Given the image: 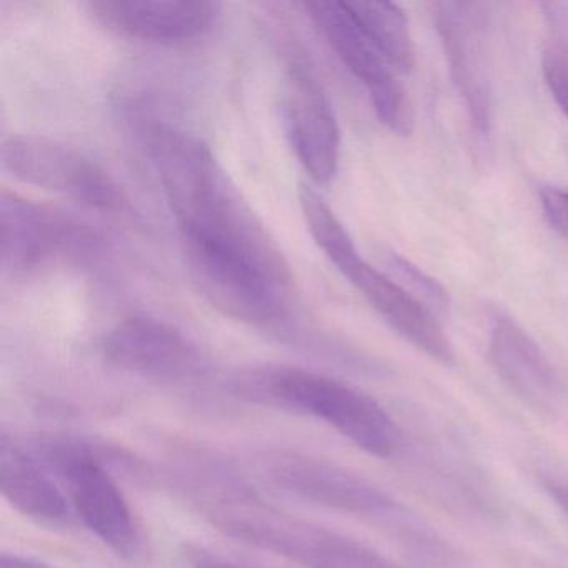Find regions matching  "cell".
<instances>
[{
  "mask_svg": "<svg viewBox=\"0 0 568 568\" xmlns=\"http://www.w3.org/2000/svg\"><path fill=\"white\" fill-rule=\"evenodd\" d=\"M149 158L158 172L182 244L251 262L292 288V272L264 222L239 191L211 145L178 125H144Z\"/></svg>",
  "mask_w": 568,
  "mask_h": 568,
  "instance_id": "cell-1",
  "label": "cell"
},
{
  "mask_svg": "<svg viewBox=\"0 0 568 568\" xmlns=\"http://www.w3.org/2000/svg\"><path fill=\"white\" fill-rule=\"evenodd\" d=\"M235 397L324 422L377 458L404 447V434L375 398L345 382L292 365H258L231 378Z\"/></svg>",
  "mask_w": 568,
  "mask_h": 568,
  "instance_id": "cell-2",
  "label": "cell"
},
{
  "mask_svg": "<svg viewBox=\"0 0 568 568\" xmlns=\"http://www.w3.org/2000/svg\"><path fill=\"white\" fill-rule=\"evenodd\" d=\"M36 457L61 478L68 488L75 517L105 547L122 558H132L139 550V531L124 491L119 487L109 464L125 462L124 455H109L82 438L41 437L32 447Z\"/></svg>",
  "mask_w": 568,
  "mask_h": 568,
  "instance_id": "cell-3",
  "label": "cell"
},
{
  "mask_svg": "<svg viewBox=\"0 0 568 568\" xmlns=\"http://www.w3.org/2000/svg\"><path fill=\"white\" fill-rule=\"evenodd\" d=\"M101 232L69 212L16 192L0 195V264L14 277L54 267H88L104 255Z\"/></svg>",
  "mask_w": 568,
  "mask_h": 568,
  "instance_id": "cell-4",
  "label": "cell"
},
{
  "mask_svg": "<svg viewBox=\"0 0 568 568\" xmlns=\"http://www.w3.org/2000/svg\"><path fill=\"white\" fill-rule=\"evenodd\" d=\"M2 169L24 184L71 197L105 212H132L122 185L84 152L44 135H12L2 144Z\"/></svg>",
  "mask_w": 568,
  "mask_h": 568,
  "instance_id": "cell-5",
  "label": "cell"
},
{
  "mask_svg": "<svg viewBox=\"0 0 568 568\" xmlns=\"http://www.w3.org/2000/svg\"><path fill=\"white\" fill-rule=\"evenodd\" d=\"M305 12L348 72L364 85L378 121L395 135L408 138L415 111L397 71L372 44L352 16L347 2H305Z\"/></svg>",
  "mask_w": 568,
  "mask_h": 568,
  "instance_id": "cell-6",
  "label": "cell"
},
{
  "mask_svg": "<svg viewBox=\"0 0 568 568\" xmlns=\"http://www.w3.org/2000/svg\"><path fill=\"white\" fill-rule=\"evenodd\" d=\"M257 462L268 481L311 504L388 524L405 514L377 485L335 462L291 448L262 452Z\"/></svg>",
  "mask_w": 568,
  "mask_h": 568,
  "instance_id": "cell-7",
  "label": "cell"
},
{
  "mask_svg": "<svg viewBox=\"0 0 568 568\" xmlns=\"http://www.w3.org/2000/svg\"><path fill=\"white\" fill-rule=\"evenodd\" d=\"M189 275L202 297L225 317L271 327L287 315L292 288L242 258L182 245Z\"/></svg>",
  "mask_w": 568,
  "mask_h": 568,
  "instance_id": "cell-8",
  "label": "cell"
},
{
  "mask_svg": "<svg viewBox=\"0 0 568 568\" xmlns=\"http://www.w3.org/2000/svg\"><path fill=\"white\" fill-rule=\"evenodd\" d=\"M325 257L405 341L438 364L448 367L457 362L454 344L437 315L408 294L387 272L368 264L351 235L332 244L325 251Z\"/></svg>",
  "mask_w": 568,
  "mask_h": 568,
  "instance_id": "cell-9",
  "label": "cell"
},
{
  "mask_svg": "<svg viewBox=\"0 0 568 568\" xmlns=\"http://www.w3.org/2000/svg\"><path fill=\"white\" fill-rule=\"evenodd\" d=\"M281 112L295 158L312 181L328 184L341 162V125L314 69L297 55H291L285 65Z\"/></svg>",
  "mask_w": 568,
  "mask_h": 568,
  "instance_id": "cell-10",
  "label": "cell"
},
{
  "mask_svg": "<svg viewBox=\"0 0 568 568\" xmlns=\"http://www.w3.org/2000/svg\"><path fill=\"white\" fill-rule=\"evenodd\" d=\"M112 367L165 384H191L207 372L197 345L174 325L149 315H131L114 325L102 341Z\"/></svg>",
  "mask_w": 568,
  "mask_h": 568,
  "instance_id": "cell-11",
  "label": "cell"
},
{
  "mask_svg": "<svg viewBox=\"0 0 568 568\" xmlns=\"http://www.w3.org/2000/svg\"><path fill=\"white\" fill-rule=\"evenodd\" d=\"M434 21L471 124L478 134L487 135L494 121V92L485 6L440 2L434 6Z\"/></svg>",
  "mask_w": 568,
  "mask_h": 568,
  "instance_id": "cell-12",
  "label": "cell"
},
{
  "mask_svg": "<svg viewBox=\"0 0 568 568\" xmlns=\"http://www.w3.org/2000/svg\"><path fill=\"white\" fill-rule=\"evenodd\" d=\"M85 8L102 28L158 45L197 41L221 14V4L207 0H94Z\"/></svg>",
  "mask_w": 568,
  "mask_h": 568,
  "instance_id": "cell-13",
  "label": "cell"
},
{
  "mask_svg": "<svg viewBox=\"0 0 568 568\" xmlns=\"http://www.w3.org/2000/svg\"><path fill=\"white\" fill-rule=\"evenodd\" d=\"M0 491L12 508L49 527H69L74 510L54 474L8 434L0 435Z\"/></svg>",
  "mask_w": 568,
  "mask_h": 568,
  "instance_id": "cell-14",
  "label": "cell"
},
{
  "mask_svg": "<svg viewBox=\"0 0 568 568\" xmlns=\"http://www.w3.org/2000/svg\"><path fill=\"white\" fill-rule=\"evenodd\" d=\"M490 358L501 381L525 404L551 410L560 400L561 384L540 345L510 317L495 321L490 332Z\"/></svg>",
  "mask_w": 568,
  "mask_h": 568,
  "instance_id": "cell-15",
  "label": "cell"
},
{
  "mask_svg": "<svg viewBox=\"0 0 568 568\" xmlns=\"http://www.w3.org/2000/svg\"><path fill=\"white\" fill-rule=\"evenodd\" d=\"M347 8L388 64L410 74L417 65V48L405 12L390 2H347Z\"/></svg>",
  "mask_w": 568,
  "mask_h": 568,
  "instance_id": "cell-16",
  "label": "cell"
},
{
  "mask_svg": "<svg viewBox=\"0 0 568 568\" xmlns=\"http://www.w3.org/2000/svg\"><path fill=\"white\" fill-rule=\"evenodd\" d=\"M385 265H387V274L398 282L408 294L420 301L425 307L430 308L437 317L448 311L450 307L448 292L445 291L444 285L425 274L420 267L394 252L387 255Z\"/></svg>",
  "mask_w": 568,
  "mask_h": 568,
  "instance_id": "cell-17",
  "label": "cell"
},
{
  "mask_svg": "<svg viewBox=\"0 0 568 568\" xmlns=\"http://www.w3.org/2000/svg\"><path fill=\"white\" fill-rule=\"evenodd\" d=\"M545 84L568 121V44L554 42L541 59Z\"/></svg>",
  "mask_w": 568,
  "mask_h": 568,
  "instance_id": "cell-18",
  "label": "cell"
},
{
  "mask_svg": "<svg viewBox=\"0 0 568 568\" xmlns=\"http://www.w3.org/2000/svg\"><path fill=\"white\" fill-rule=\"evenodd\" d=\"M538 195L548 224L568 241V189L541 185Z\"/></svg>",
  "mask_w": 568,
  "mask_h": 568,
  "instance_id": "cell-19",
  "label": "cell"
},
{
  "mask_svg": "<svg viewBox=\"0 0 568 568\" xmlns=\"http://www.w3.org/2000/svg\"><path fill=\"white\" fill-rule=\"evenodd\" d=\"M184 557L187 560L189 568H247L237 564V561L222 557L217 551L202 547V545H189L185 548Z\"/></svg>",
  "mask_w": 568,
  "mask_h": 568,
  "instance_id": "cell-20",
  "label": "cell"
},
{
  "mask_svg": "<svg viewBox=\"0 0 568 568\" xmlns=\"http://www.w3.org/2000/svg\"><path fill=\"white\" fill-rule=\"evenodd\" d=\"M541 488L547 491L555 505L564 511L568 518V485L557 478L541 477Z\"/></svg>",
  "mask_w": 568,
  "mask_h": 568,
  "instance_id": "cell-21",
  "label": "cell"
},
{
  "mask_svg": "<svg viewBox=\"0 0 568 568\" xmlns=\"http://www.w3.org/2000/svg\"><path fill=\"white\" fill-rule=\"evenodd\" d=\"M0 568H55L45 561L38 560V558L24 557L19 554H4L0 555Z\"/></svg>",
  "mask_w": 568,
  "mask_h": 568,
  "instance_id": "cell-22",
  "label": "cell"
}]
</instances>
